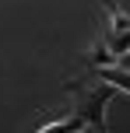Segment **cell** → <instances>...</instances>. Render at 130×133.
Segmentation results:
<instances>
[{
  "instance_id": "cell-1",
  "label": "cell",
  "mask_w": 130,
  "mask_h": 133,
  "mask_svg": "<svg viewBox=\"0 0 130 133\" xmlns=\"http://www.w3.org/2000/svg\"><path fill=\"white\" fill-rule=\"evenodd\" d=\"M98 77L106 81V84H113L120 95L130 91V74H127V56H120L116 63H102L98 66Z\"/></svg>"
},
{
  "instance_id": "cell-2",
  "label": "cell",
  "mask_w": 130,
  "mask_h": 133,
  "mask_svg": "<svg viewBox=\"0 0 130 133\" xmlns=\"http://www.w3.org/2000/svg\"><path fill=\"white\" fill-rule=\"evenodd\" d=\"M106 18H109V35H130V21L123 14V7H116V0H102Z\"/></svg>"
},
{
  "instance_id": "cell-3",
  "label": "cell",
  "mask_w": 130,
  "mask_h": 133,
  "mask_svg": "<svg viewBox=\"0 0 130 133\" xmlns=\"http://www.w3.org/2000/svg\"><path fill=\"white\" fill-rule=\"evenodd\" d=\"M91 63H95V66H102V63H116V60H113V53L106 49V42H95V46H91Z\"/></svg>"
}]
</instances>
